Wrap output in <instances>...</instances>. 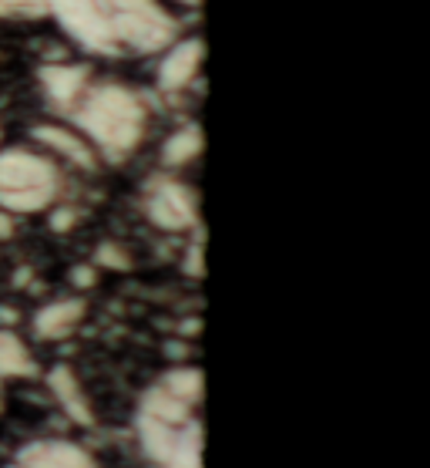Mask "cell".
I'll list each match as a JSON object with an SVG mask.
<instances>
[{
	"label": "cell",
	"mask_w": 430,
	"mask_h": 468,
	"mask_svg": "<svg viewBox=\"0 0 430 468\" xmlns=\"http://www.w3.org/2000/svg\"><path fill=\"white\" fill-rule=\"evenodd\" d=\"M47 17L81 51L125 61L162 54L179 37V17L162 0H44Z\"/></svg>",
	"instance_id": "1"
},
{
	"label": "cell",
	"mask_w": 430,
	"mask_h": 468,
	"mask_svg": "<svg viewBox=\"0 0 430 468\" xmlns=\"http://www.w3.org/2000/svg\"><path fill=\"white\" fill-rule=\"evenodd\" d=\"M64 122L74 125L91 142L101 162H125L142 149L152 125V108L145 95L125 81L101 78L88 81L81 98L64 112Z\"/></svg>",
	"instance_id": "2"
},
{
	"label": "cell",
	"mask_w": 430,
	"mask_h": 468,
	"mask_svg": "<svg viewBox=\"0 0 430 468\" xmlns=\"http://www.w3.org/2000/svg\"><path fill=\"white\" fill-rule=\"evenodd\" d=\"M202 438L199 405L148 384L135 408V441L148 468H202Z\"/></svg>",
	"instance_id": "3"
},
{
	"label": "cell",
	"mask_w": 430,
	"mask_h": 468,
	"mask_svg": "<svg viewBox=\"0 0 430 468\" xmlns=\"http://www.w3.org/2000/svg\"><path fill=\"white\" fill-rule=\"evenodd\" d=\"M68 176L54 155L37 145H0V209L11 216L47 213L64 199Z\"/></svg>",
	"instance_id": "4"
},
{
	"label": "cell",
	"mask_w": 430,
	"mask_h": 468,
	"mask_svg": "<svg viewBox=\"0 0 430 468\" xmlns=\"http://www.w3.org/2000/svg\"><path fill=\"white\" fill-rule=\"evenodd\" d=\"M142 213L162 233H195L199 229V192L175 172H155L142 186Z\"/></svg>",
	"instance_id": "5"
},
{
	"label": "cell",
	"mask_w": 430,
	"mask_h": 468,
	"mask_svg": "<svg viewBox=\"0 0 430 468\" xmlns=\"http://www.w3.org/2000/svg\"><path fill=\"white\" fill-rule=\"evenodd\" d=\"M202 61H205V41H202L199 34H192V37H182L179 34V37L162 51V58H158V64H155L158 91H165V95L189 91L202 71Z\"/></svg>",
	"instance_id": "6"
},
{
	"label": "cell",
	"mask_w": 430,
	"mask_h": 468,
	"mask_svg": "<svg viewBox=\"0 0 430 468\" xmlns=\"http://www.w3.org/2000/svg\"><path fill=\"white\" fill-rule=\"evenodd\" d=\"M31 142L37 149H44L47 155H54L58 162H68L81 172H98L101 169V159L98 152L91 149V142L84 139L81 132L68 122H37L31 128Z\"/></svg>",
	"instance_id": "7"
},
{
	"label": "cell",
	"mask_w": 430,
	"mask_h": 468,
	"mask_svg": "<svg viewBox=\"0 0 430 468\" xmlns=\"http://www.w3.org/2000/svg\"><path fill=\"white\" fill-rule=\"evenodd\" d=\"M7 468H101L98 458L71 438H34L14 452Z\"/></svg>",
	"instance_id": "8"
},
{
	"label": "cell",
	"mask_w": 430,
	"mask_h": 468,
	"mask_svg": "<svg viewBox=\"0 0 430 468\" xmlns=\"http://www.w3.org/2000/svg\"><path fill=\"white\" fill-rule=\"evenodd\" d=\"M91 78H95V71L88 64H74V61L41 64L37 68V85H41L44 101L54 108V115H64L81 98V91L88 88Z\"/></svg>",
	"instance_id": "9"
},
{
	"label": "cell",
	"mask_w": 430,
	"mask_h": 468,
	"mask_svg": "<svg viewBox=\"0 0 430 468\" xmlns=\"http://www.w3.org/2000/svg\"><path fill=\"white\" fill-rule=\"evenodd\" d=\"M84 317H88L84 297H58L34 310L31 330L37 341H68L74 330L84 324Z\"/></svg>",
	"instance_id": "10"
},
{
	"label": "cell",
	"mask_w": 430,
	"mask_h": 468,
	"mask_svg": "<svg viewBox=\"0 0 430 468\" xmlns=\"http://www.w3.org/2000/svg\"><path fill=\"white\" fill-rule=\"evenodd\" d=\"M44 381H47V391L54 394L58 408H61L64 415L71 418L74 425L95 428V408H91L88 394H84L81 378H78V374H74L68 364H54Z\"/></svg>",
	"instance_id": "11"
},
{
	"label": "cell",
	"mask_w": 430,
	"mask_h": 468,
	"mask_svg": "<svg viewBox=\"0 0 430 468\" xmlns=\"http://www.w3.org/2000/svg\"><path fill=\"white\" fill-rule=\"evenodd\" d=\"M202 149H205L202 125L199 122H189V125H179L175 132H168V139L162 142V152H158V162H162L165 172H179L199 159Z\"/></svg>",
	"instance_id": "12"
},
{
	"label": "cell",
	"mask_w": 430,
	"mask_h": 468,
	"mask_svg": "<svg viewBox=\"0 0 430 468\" xmlns=\"http://www.w3.org/2000/svg\"><path fill=\"white\" fill-rule=\"evenodd\" d=\"M34 374H37V361H34L31 347H27L14 330L0 327V381L34 378Z\"/></svg>",
	"instance_id": "13"
},
{
	"label": "cell",
	"mask_w": 430,
	"mask_h": 468,
	"mask_svg": "<svg viewBox=\"0 0 430 468\" xmlns=\"http://www.w3.org/2000/svg\"><path fill=\"white\" fill-rule=\"evenodd\" d=\"M158 384H162L168 394H175L182 401L202 408V398H205V374H202V367H195V364L168 367V371L158 378Z\"/></svg>",
	"instance_id": "14"
},
{
	"label": "cell",
	"mask_w": 430,
	"mask_h": 468,
	"mask_svg": "<svg viewBox=\"0 0 430 468\" xmlns=\"http://www.w3.org/2000/svg\"><path fill=\"white\" fill-rule=\"evenodd\" d=\"M47 17V4L44 0H0V21H41Z\"/></svg>",
	"instance_id": "15"
},
{
	"label": "cell",
	"mask_w": 430,
	"mask_h": 468,
	"mask_svg": "<svg viewBox=\"0 0 430 468\" xmlns=\"http://www.w3.org/2000/svg\"><path fill=\"white\" fill-rule=\"evenodd\" d=\"M95 266L98 270H118V273H125V270H131V253H128L121 243H101L95 250Z\"/></svg>",
	"instance_id": "16"
},
{
	"label": "cell",
	"mask_w": 430,
	"mask_h": 468,
	"mask_svg": "<svg viewBox=\"0 0 430 468\" xmlns=\"http://www.w3.org/2000/svg\"><path fill=\"white\" fill-rule=\"evenodd\" d=\"M182 270H185V273H189L192 280H202V277H205V243H202V226L195 229V239H192L189 250H185Z\"/></svg>",
	"instance_id": "17"
},
{
	"label": "cell",
	"mask_w": 430,
	"mask_h": 468,
	"mask_svg": "<svg viewBox=\"0 0 430 468\" xmlns=\"http://www.w3.org/2000/svg\"><path fill=\"white\" fill-rule=\"evenodd\" d=\"M78 219H81V213H78L74 206L54 203L51 209H47V226H51L54 233H68V229H74Z\"/></svg>",
	"instance_id": "18"
},
{
	"label": "cell",
	"mask_w": 430,
	"mask_h": 468,
	"mask_svg": "<svg viewBox=\"0 0 430 468\" xmlns=\"http://www.w3.org/2000/svg\"><path fill=\"white\" fill-rule=\"evenodd\" d=\"M98 283V266L95 263H78L71 266V287L74 290H91Z\"/></svg>",
	"instance_id": "19"
},
{
	"label": "cell",
	"mask_w": 430,
	"mask_h": 468,
	"mask_svg": "<svg viewBox=\"0 0 430 468\" xmlns=\"http://www.w3.org/2000/svg\"><path fill=\"white\" fill-rule=\"evenodd\" d=\"M14 233H17V216H11V213H4V209H0V243L14 239Z\"/></svg>",
	"instance_id": "20"
},
{
	"label": "cell",
	"mask_w": 430,
	"mask_h": 468,
	"mask_svg": "<svg viewBox=\"0 0 430 468\" xmlns=\"http://www.w3.org/2000/svg\"><path fill=\"white\" fill-rule=\"evenodd\" d=\"M168 4H175V7H189V11L202 7V0H168Z\"/></svg>",
	"instance_id": "21"
}]
</instances>
